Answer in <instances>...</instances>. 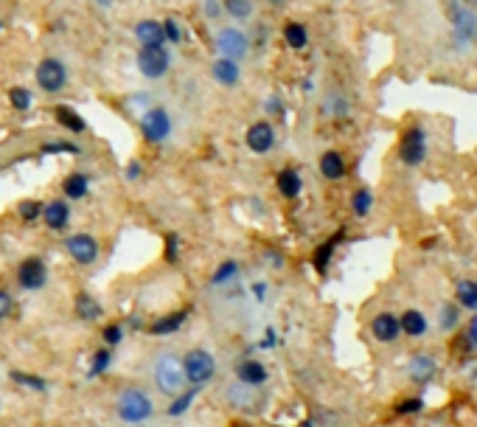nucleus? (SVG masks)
Here are the masks:
<instances>
[{
    "instance_id": "nucleus-1",
    "label": "nucleus",
    "mask_w": 477,
    "mask_h": 427,
    "mask_svg": "<svg viewBox=\"0 0 477 427\" xmlns=\"http://www.w3.org/2000/svg\"><path fill=\"white\" fill-rule=\"evenodd\" d=\"M115 413L127 424H143L152 416V399L141 388H127L115 399Z\"/></svg>"
},
{
    "instance_id": "nucleus-2",
    "label": "nucleus",
    "mask_w": 477,
    "mask_h": 427,
    "mask_svg": "<svg viewBox=\"0 0 477 427\" xmlns=\"http://www.w3.org/2000/svg\"><path fill=\"white\" fill-rule=\"evenodd\" d=\"M180 363H183L185 382H191L194 388H199V385L211 382V379H213V374H216V360H213V354H211V351H205V349H191V351H188Z\"/></svg>"
},
{
    "instance_id": "nucleus-3",
    "label": "nucleus",
    "mask_w": 477,
    "mask_h": 427,
    "mask_svg": "<svg viewBox=\"0 0 477 427\" xmlns=\"http://www.w3.org/2000/svg\"><path fill=\"white\" fill-rule=\"evenodd\" d=\"M155 385L169 393V396H177L183 391V382H185V374H183V363L174 357V354H163L157 357L155 363Z\"/></svg>"
},
{
    "instance_id": "nucleus-4",
    "label": "nucleus",
    "mask_w": 477,
    "mask_h": 427,
    "mask_svg": "<svg viewBox=\"0 0 477 427\" xmlns=\"http://www.w3.org/2000/svg\"><path fill=\"white\" fill-rule=\"evenodd\" d=\"M399 158L407 166H418L427 158V135L421 127H410L399 141Z\"/></svg>"
},
{
    "instance_id": "nucleus-5",
    "label": "nucleus",
    "mask_w": 477,
    "mask_h": 427,
    "mask_svg": "<svg viewBox=\"0 0 477 427\" xmlns=\"http://www.w3.org/2000/svg\"><path fill=\"white\" fill-rule=\"evenodd\" d=\"M37 85L45 90V93H59L65 85H68V71L59 59H43L37 65Z\"/></svg>"
},
{
    "instance_id": "nucleus-6",
    "label": "nucleus",
    "mask_w": 477,
    "mask_h": 427,
    "mask_svg": "<svg viewBox=\"0 0 477 427\" xmlns=\"http://www.w3.org/2000/svg\"><path fill=\"white\" fill-rule=\"evenodd\" d=\"M17 281H20L23 290H31V293H34V290H43L45 281H48V267H45V262H43L40 256L23 259L20 267H17Z\"/></svg>"
},
{
    "instance_id": "nucleus-7",
    "label": "nucleus",
    "mask_w": 477,
    "mask_h": 427,
    "mask_svg": "<svg viewBox=\"0 0 477 427\" xmlns=\"http://www.w3.org/2000/svg\"><path fill=\"white\" fill-rule=\"evenodd\" d=\"M169 62H171V57H169V51L163 46L160 48H141L138 51V68H141V74L146 79H160L169 71Z\"/></svg>"
},
{
    "instance_id": "nucleus-8",
    "label": "nucleus",
    "mask_w": 477,
    "mask_h": 427,
    "mask_svg": "<svg viewBox=\"0 0 477 427\" xmlns=\"http://www.w3.org/2000/svg\"><path fill=\"white\" fill-rule=\"evenodd\" d=\"M141 132H143V138H146V141H152V144L166 141V138H169V132H171V118H169V113H166V110H160V107L149 110V113L141 118Z\"/></svg>"
},
{
    "instance_id": "nucleus-9",
    "label": "nucleus",
    "mask_w": 477,
    "mask_h": 427,
    "mask_svg": "<svg viewBox=\"0 0 477 427\" xmlns=\"http://www.w3.org/2000/svg\"><path fill=\"white\" fill-rule=\"evenodd\" d=\"M65 248H68V253L73 256L76 265H93L99 259V242L90 234H73V237H68Z\"/></svg>"
},
{
    "instance_id": "nucleus-10",
    "label": "nucleus",
    "mask_w": 477,
    "mask_h": 427,
    "mask_svg": "<svg viewBox=\"0 0 477 427\" xmlns=\"http://www.w3.org/2000/svg\"><path fill=\"white\" fill-rule=\"evenodd\" d=\"M245 144H248V146H250V152H256V155L270 152V149H273V144H276L273 124H267V121L253 124V127L248 130V135H245Z\"/></svg>"
},
{
    "instance_id": "nucleus-11",
    "label": "nucleus",
    "mask_w": 477,
    "mask_h": 427,
    "mask_svg": "<svg viewBox=\"0 0 477 427\" xmlns=\"http://www.w3.org/2000/svg\"><path fill=\"white\" fill-rule=\"evenodd\" d=\"M216 46H219V51L225 54V59H236V57H245V51H248V37H245L242 31H236V29H225V31H219Z\"/></svg>"
},
{
    "instance_id": "nucleus-12",
    "label": "nucleus",
    "mask_w": 477,
    "mask_h": 427,
    "mask_svg": "<svg viewBox=\"0 0 477 427\" xmlns=\"http://www.w3.org/2000/svg\"><path fill=\"white\" fill-rule=\"evenodd\" d=\"M371 335H373L379 343H393V340L401 335L399 318L390 315V312H379V315L371 321Z\"/></svg>"
},
{
    "instance_id": "nucleus-13",
    "label": "nucleus",
    "mask_w": 477,
    "mask_h": 427,
    "mask_svg": "<svg viewBox=\"0 0 477 427\" xmlns=\"http://www.w3.org/2000/svg\"><path fill=\"white\" fill-rule=\"evenodd\" d=\"M236 377H239V382H242V385L256 388V385H264L270 374H267V368L259 360H242L236 365Z\"/></svg>"
},
{
    "instance_id": "nucleus-14",
    "label": "nucleus",
    "mask_w": 477,
    "mask_h": 427,
    "mask_svg": "<svg viewBox=\"0 0 477 427\" xmlns=\"http://www.w3.org/2000/svg\"><path fill=\"white\" fill-rule=\"evenodd\" d=\"M43 220H45V225H48L51 231H62V228L68 225V220H71V208H68V202H65V200L48 202V205L43 208Z\"/></svg>"
},
{
    "instance_id": "nucleus-15",
    "label": "nucleus",
    "mask_w": 477,
    "mask_h": 427,
    "mask_svg": "<svg viewBox=\"0 0 477 427\" xmlns=\"http://www.w3.org/2000/svg\"><path fill=\"white\" fill-rule=\"evenodd\" d=\"M435 371H438V365H435V360L427 357V354H418V357H413V360L407 363V377H410L413 382H418V385L429 382V379L435 377Z\"/></svg>"
},
{
    "instance_id": "nucleus-16",
    "label": "nucleus",
    "mask_w": 477,
    "mask_h": 427,
    "mask_svg": "<svg viewBox=\"0 0 477 427\" xmlns=\"http://www.w3.org/2000/svg\"><path fill=\"white\" fill-rule=\"evenodd\" d=\"M135 37H138V43L143 46V48H160L163 46V26L160 23H155V20H143V23H138L135 26Z\"/></svg>"
},
{
    "instance_id": "nucleus-17",
    "label": "nucleus",
    "mask_w": 477,
    "mask_h": 427,
    "mask_svg": "<svg viewBox=\"0 0 477 427\" xmlns=\"http://www.w3.org/2000/svg\"><path fill=\"white\" fill-rule=\"evenodd\" d=\"M320 174L326 180H343L346 177V160H343V155L334 152V149L323 152V158H320Z\"/></svg>"
},
{
    "instance_id": "nucleus-18",
    "label": "nucleus",
    "mask_w": 477,
    "mask_h": 427,
    "mask_svg": "<svg viewBox=\"0 0 477 427\" xmlns=\"http://www.w3.org/2000/svg\"><path fill=\"white\" fill-rule=\"evenodd\" d=\"M276 186H278V191H281L287 200L298 197V194H301V188H304V183H301V174H298V169H292V166L278 172V177H276Z\"/></svg>"
},
{
    "instance_id": "nucleus-19",
    "label": "nucleus",
    "mask_w": 477,
    "mask_h": 427,
    "mask_svg": "<svg viewBox=\"0 0 477 427\" xmlns=\"http://www.w3.org/2000/svg\"><path fill=\"white\" fill-rule=\"evenodd\" d=\"M185 318H188V309H177V312H169V315H163V318H157L152 326H149V332L152 335H174L183 323H185Z\"/></svg>"
},
{
    "instance_id": "nucleus-20",
    "label": "nucleus",
    "mask_w": 477,
    "mask_h": 427,
    "mask_svg": "<svg viewBox=\"0 0 477 427\" xmlns=\"http://www.w3.org/2000/svg\"><path fill=\"white\" fill-rule=\"evenodd\" d=\"M399 326L404 335L410 337H424L427 335V318L418 312V309H407L401 318H399Z\"/></svg>"
},
{
    "instance_id": "nucleus-21",
    "label": "nucleus",
    "mask_w": 477,
    "mask_h": 427,
    "mask_svg": "<svg viewBox=\"0 0 477 427\" xmlns=\"http://www.w3.org/2000/svg\"><path fill=\"white\" fill-rule=\"evenodd\" d=\"M340 239H343V234H334L329 242H323V245L315 251V256H312V265H315V270H318V273H326V270H329V262H332V256H334V248L340 245Z\"/></svg>"
},
{
    "instance_id": "nucleus-22",
    "label": "nucleus",
    "mask_w": 477,
    "mask_h": 427,
    "mask_svg": "<svg viewBox=\"0 0 477 427\" xmlns=\"http://www.w3.org/2000/svg\"><path fill=\"white\" fill-rule=\"evenodd\" d=\"M213 79H216L219 85H227V88L236 85V82H239V68H236V62H233V59H225V57L216 59V62H213Z\"/></svg>"
},
{
    "instance_id": "nucleus-23",
    "label": "nucleus",
    "mask_w": 477,
    "mask_h": 427,
    "mask_svg": "<svg viewBox=\"0 0 477 427\" xmlns=\"http://www.w3.org/2000/svg\"><path fill=\"white\" fill-rule=\"evenodd\" d=\"M54 115H57V121H59V124H62L65 130H71V132H85V130H87L85 118H82V115H79L76 110H71L68 104H59Z\"/></svg>"
},
{
    "instance_id": "nucleus-24",
    "label": "nucleus",
    "mask_w": 477,
    "mask_h": 427,
    "mask_svg": "<svg viewBox=\"0 0 477 427\" xmlns=\"http://www.w3.org/2000/svg\"><path fill=\"white\" fill-rule=\"evenodd\" d=\"M455 295H457V307H466V309L477 312V281H471V279L457 281Z\"/></svg>"
},
{
    "instance_id": "nucleus-25",
    "label": "nucleus",
    "mask_w": 477,
    "mask_h": 427,
    "mask_svg": "<svg viewBox=\"0 0 477 427\" xmlns=\"http://www.w3.org/2000/svg\"><path fill=\"white\" fill-rule=\"evenodd\" d=\"M76 315H79L82 321H99V318H101V307H99V301H96L93 295L79 293V295H76Z\"/></svg>"
},
{
    "instance_id": "nucleus-26",
    "label": "nucleus",
    "mask_w": 477,
    "mask_h": 427,
    "mask_svg": "<svg viewBox=\"0 0 477 427\" xmlns=\"http://www.w3.org/2000/svg\"><path fill=\"white\" fill-rule=\"evenodd\" d=\"M87 188H90V180H87L85 174H68L65 183H62V191H65V197H71V200H82V197L87 194Z\"/></svg>"
},
{
    "instance_id": "nucleus-27",
    "label": "nucleus",
    "mask_w": 477,
    "mask_h": 427,
    "mask_svg": "<svg viewBox=\"0 0 477 427\" xmlns=\"http://www.w3.org/2000/svg\"><path fill=\"white\" fill-rule=\"evenodd\" d=\"M284 40H287V46L290 48H295V51H301V48H306V29L301 26V23H287V29H284Z\"/></svg>"
},
{
    "instance_id": "nucleus-28",
    "label": "nucleus",
    "mask_w": 477,
    "mask_h": 427,
    "mask_svg": "<svg viewBox=\"0 0 477 427\" xmlns=\"http://www.w3.org/2000/svg\"><path fill=\"white\" fill-rule=\"evenodd\" d=\"M371 205H373V194H371L368 188H359V191L351 197V208H354L357 217H368Z\"/></svg>"
},
{
    "instance_id": "nucleus-29",
    "label": "nucleus",
    "mask_w": 477,
    "mask_h": 427,
    "mask_svg": "<svg viewBox=\"0 0 477 427\" xmlns=\"http://www.w3.org/2000/svg\"><path fill=\"white\" fill-rule=\"evenodd\" d=\"M110 363H113V351H110V349H96V351H93V360H90V374H93V377L104 374Z\"/></svg>"
},
{
    "instance_id": "nucleus-30",
    "label": "nucleus",
    "mask_w": 477,
    "mask_h": 427,
    "mask_svg": "<svg viewBox=\"0 0 477 427\" xmlns=\"http://www.w3.org/2000/svg\"><path fill=\"white\" fill-rule=\"evenodd\" d=\"M194 396H197V388H194V391H185V393H177V396H174V402L169 405V416H171V419L183 416V413L188 410V405L194 402Z\"/></svg>"
},
{
    "instance_id": "nucleus-31",
    "label": "nucleus",
    "mask_w": 477,
    "mask_h": 427,
    "mask_svg": "<svg viewBox=\"0 0 477 427\" xmlns=\"http://www.w3.org/2000/svg\"><path fill=\"white\" fill-rule=\"evenodd\" d=\"M225 12L233 18H250L253 0H225Z\"/></svg>"
},
{
    "instance_id": "nucleus-32",
    "label": "nucleus",
    "mask_w": 477,
    "mask_h": 427,
    "mask_svg": "<svg viewBox=\"0 0 477 427\" xmlns=\"http://www.w3.org/2000/svg\"><path fill=\"white\" fill-rule=\"evenodd\" d=\"M236 273H239V265H236L233 259H227V262H222V265L216 267V273H213L211 284H225V281H230Z\"/></svg>"
},
{
    "instance_id": "nucleus-33",
    "label": "nucleus",
    "mask_w": 477,
    "mask_h": 427,
    "mask_svg": "<svg viewBox=\"0 0 477 427\" xmlns=\"http://www.w3.org/2000/svg\"><path fill=\"white\" fill-rule=\"evenodd\" d=\"M12 379L17 385H26V388H34V391H45L48 382L43 377H34V374H23V371H12Z\"/></svg>"
},
{
    "instance_id": "nucleus-34",
    "label": "nucleus",
    "mask_w": 477,
    "mask_h": 427,
    "mask_svg": "<svg viewBox=\"0 0 477 427\" xmlns=\"http://www.w3.org/2000/svg\"><path fill=\"white\" fill-rule=\"evenodd\" d=\"M9 102H12V107H15V110H20V113H23V110H29V107H31V93H29L26 88H12V90H9Z\"/></svg>"
},
{
    "instance_id": "nucleus-35",
    "label": "nucleus",
    "mask_w": 477,
    "mask_h": 427,
    "mask_svg": "<svg viewBox=\"0 0 477 427\" xmlns=\"http://www.w3.org/2000/svg\"><path fill=\"white\" fill-rule=\"evenodd\" d=\"M20 217L26 220V223H34L37 217H43V205L37 202V200H26V202H20Z\"/></svg>"
},
{
    "instance_id": "nucleus-36",
    "label": "nucleus",
    "mask_w": 477,
    "mask_h": 427,
    "mask_svg": "<svg viewBox=\"0 0 477 427\" xmlns=\"http://www.w3.org/2000/svg\"><path fill=\"white\" fill-rule=\"evenodd\" d=\"M441 326H443V329L457 326V304H446V307L441 309Z\"/></svg>"
},
{
    "instance_id": "nucleus-37",
    "label": "nucleus",
    "mask_w": 477,
    "mask_h": 427,
    "mask_svg": "<svg viewBox=\"0 0 477 427\" xmlns=\"http://www.w3.org/2000/svg\"><path fill=\"white\" fill-rule=\"evenodd\" d=\"M101 337H104V343H107V346H118V343H121V337H124V329H121L118 323H110V326H104Z\"/></svg>"
},
{
    "instance_id": "nucleus-38",
    "label": "nucleus",
    "mask_w": 477,
    "mask_h": 427,
    "mask_svg": "<svg viewBox=\"0 0 477 427\" xmlns=\"http://www.w3.org/2000/svg\"><path fill=\"white\" fill-rule=\"evenodd\" d=\"M177 248H180L177 234H169V237H166V262H169V265L177 262Z\"/></svg>"
},
{
    "instance_id": "nucleus-39",
    "label": "nucleus",
    "mask_w": 477,
    "mask_h": 427,
    "mask_svg": "<svg viewBox=\"0 0 477 427\" xmlns=\"http://www.w3.org/2000/svg\"><path fill=\"white\" fill-rule=\"evenodd\" d=\"M12 309H15V301H12V295H9L6 290H0V321H3V318H9V315H12Z\"/></svg>"
},
{
    "instance_id": "nucleus-40",
    "label": "nucleus",
    "mask_w": 477,
    "mask_h": 427,
    "mask_svg": "<svg viewBox=\"0 0 477 427\" xmlns=\"http://www.w3.org/2000/svg\"><path fill=\"white\" fill-rule=\"evenodd\" d=\"M163 37H166V40H171V43H180V40H183L180 26H177L174 20H166V23H163Z\"/></svg>"
},
{
    "instance_id": "nucleus-41",
    "label": "nucleus",
    "mask_w": 477,
    "mask_h": 427,
    "mask_svg": "<svg viewBox=\"0 0 477 427\" xmlns=\"http://www.w3.org/2000/svg\"><path fill=\"white\" fill-rule=\"evenodd\" d=\"M421 410V399H404V402H399L396 405V413H401V416H407V413H418Z\"/></svg>"
},
{
    "instance_id": "nucleus-42",
    "label": "nucleus",
    "mask_w": 477,
    "mask_h": 427,
    "mask_svg": "<svg viewBox=\"0 0 477 427\" xmlns=\"http://www.w3.org/2000/svg\"><path fill=\"white\" fill-rule=\"evenodd\" d=\"M469 340L477 346V312L471 315V321H469Z\"/></svg>"
},
{
    "instance_id": "nucleus-43",
    "label": "nucleus",
    "mask_w": 477,
    "mask_h": 427,
    "mask_svg": "<svg viewBox=\"0 0 477 427\" xmlns=\"http://www.w3.org/2000/svg\"><path fill=\"white\" fill-rule=\"evenodd\" d=\"M129 169H132V172H129V177H135V174H141V166H138V163H132Z\"/></svg>"
},
{
    "instance_id": "nucleus-44",
    "label": "nucleus",
    "mask_w": 477,
    "mask_h": 427,
    "mask_svg": "<svg viewBox=\"0 0 477 427\" xmlns=\"http://www.w3.org/2000/svg\"><path fill=\"white\" fill-rule=\"evenodd\" d=\"M0 31H3V23H0Z\"/></svg>"
},
{
    "instance_id": "nucleus-45",
    "label": "nucleus",
    "mask_w": 477,
    "mask_h": 427,
    "mask_svg": "<svg viewBox=\"0 0 477 427\" xmlns=\"http://www.w3.org/2000/svg\"><path fill=\"white\" fill-rule=\"evenodd\" d=\"M276 4H281V0H276Z\"/></svg>"
}]
</instances>
